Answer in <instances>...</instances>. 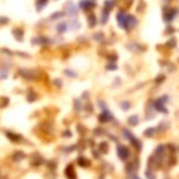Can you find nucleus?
I'll use <instances>...</instances> for the list:
<instances>
[{
  "instance_id": "f257e3e1",
  "label": "nucleus",
  "mask_w": 179,
  "mask_h": 179,
  "mask_svg": "<svg viewBox=\"0 0 179 179\" xmlns=\"http://www.w3.org/2000/svg\"><path fill=\"white\" fill-rule=\"evenodd\" d=\"M116 152H118V157L121 158L122 161H125L128 158V155H130V151L125 148L124 145H118V146H116Z\"/></svg>"
},
{
  "instance_id": "f03ea898",
  "label": "nucleus",
  "mask_w": 179,
  "mask_h": 179,
  "mask_svg": "<svg viewBox=\"0 0 179 179\" xmlns=\"http://www.w3.org/2000/svg\"><path fill=\"white\" fill-rule=\"evenodd\" d=\"M116 19H118V24L121 25L122 29L128 30V29H127V23H128V15H125L124 12H118V15H116Z\"/></svg>"
},
{
  "instance_id": "7ed1b4c3",
  "label": "nucleus",
  "mask_w": 179,
  "mask_h": 179,
  "mask_svg": "<svg viewBox=\"0 0 179 179\" xmlns=\"http://www.w3.org/2000/svg\"><path fill=\"white\" fill-rule=\"evenodd\" d=\"M64 175H66V178H67V179H76V173H75L73 166L69 164L67 167H66V170H64Z\"/></svg>"
},
{
  "instance_id": "20e7f679",
  "label": "nucleus",
  "mask_w": 179,
  "mask_h": 179,
  "mask_svg": "<svg viewBox=\"0 0 179 179\" xmlns=\"http://www.w3.org/2000/svg\"><path fill=\"white\" fill-rule=\"evenodd\" d=\"M98 119H100V122H110L112 119H114V116L110 115V112H108V110H103V114L98 116Z\"/></svg>"
},
{
  "instance_id": "39448f33",
  "label": "nucleus",
  "mask_w": 179,
  "mask_h": 179,
  "mask_svg": "<svg viewBox=\"0 0 179 179\" xmlns=\"http://www.w3.org/2000/svg\"><path fill=\"white\" fill-rule=\"evenodd\" d=\"M176 15H178V11H176V9H173V11H169V14H167V12L164 14V19H166L167 23H170V21H172V19H173Z\"/></svg>"
},
{
  "instance_id": "423d86ee",
  "label": "nucleus",
  "mask_w": 179,
  "mask_h": 179,
  "mask_svg": "<svg viewBox=\"0 0 179 179\" xmlns=\"http://www.w3.org/2000/svg\"><path fill=\"white\" fill-rule=\"evenodd\" d=\"M136 23H137V21H136V18H134V17H130V15H128V23H127V29H133L134 25H136Z\"/></svg>"
},
{
  "instance_id": "0eeeda50",
  "label": "nucleus",
  "mask_w": 179,
  "mask_h": 179,
  "mask_svg": "<svg viewBox=\"0 0 179 179\" xmlns=\"http://www.w3.org/2000/svg\"><path fill=\"white\" fill-rule=\"evenodd\" d=\"M24 158V152H15L14 157H12V160L14 161H19V160H23Z\"/></svg>"
},
{
  "instance_id": "6e6552de",
  "label": "nucleus",
  "mask_w": 179,
  "mask_h": 179,
  "mask_svg": "<svg viewBox=\"0 0 179 179\" xmlns=\"http://www.w3.org/2000/svg\"><path fill=\"white\" fill-rule=\"evenodd\" d=\"M137 122H139V118H137L136 115H133V116L128 118V124H130V125H137Z\"/></svg>"
},
{
  "instance_id": "1a4fd4ad",
  "label": "nucleus",
  "mask_w": 179,
  "mask_h": 179,
  "mask_svg": "<svg viewBox=\"0 0 179 179\" xmlns=\"http://www.w3.org/2000/svg\"><path fill=\"white\" fill-rule=\"evenodd\" d=\"M155 131H157V128H148L146 131H145V136L151 137V136H154V134H155Z\"/></svg>"
},
{
  "instance_id": "9d476101",
  "label": "nucleus",
  "mask_w": 179,
  "mask_h": 179,
  "mask_svg": "<svg viewBox=\"0 0 179 179\" xmlns=\"http://www.w3.org/2000/svg\"><path fill=\"white\" fill-rule=\"evenodd\" d=\"M78 163L81 164V166H85V167H88V166H90V161H88V160H85V158H82V157L78 160Z\"/></svg>"
},
{
  "instance_id": "9b49d317",
  "label": "nucleus",
  "mask_w": 179,
  "mask_h": 179,
  "mask_svg": "<svg viewBox=\"0 0 179 179\" xmlns=\"http://www.w3.org/2000/svg\"><path fill=\"white\" fill-rule=\"evenodd\" d=\"M6 134H8V137L11 139V140H21V137H19V136H17V134H14V133H6Z\"/></svg>"
},
{
  "instance_id": "f8f14e48",
  "label": "nucleus",
  "mask_w": 179,
  "mask_h": 179,
  "mask_svg": "<svg viewBox=\"0 0 179 179\" xmlns=\"http://www.w3.org/2000/svg\"><path fill=\"white\" fill-rule=\"evenodd\" d=\"M81 6L84 9H88V8H91L92 6V3H90V2H81Z\"/></svg>"
},
{
  "instance_id": "ddd939ff",
  "label": "nucleus",
  "mask_w": 179,
  "mask_h": 179,
  "mask_svg": "<svg viewBox=\"0 0 179 179\" xmlns=\"http://www.w3.org/2000/svg\"><path fill=\"white\" fill-rule=\"evenodd\" d=\"M88 23H90V25H91V27H92V25H94V24H96V18H94V17H92V15H91V17L88 18Z\"/></svg>"
},
{
  "instance_id": "4468645a",
  "label": "nucleus",
  "mask_w": 179,
  "mask_h": 179,
  "mask_svg": "<svg viewBox=\"0 0 179 179\" xmlns=\"http://www.w3.org/2000/svg\"><path fill=\"white\" fill-rule=\"evenodd\" d=\"M121 106H122V109H124V110H127V109L130 108V103H128V102H122Z\"/></svg>"
},
{
  "instance_id": "2eb2a0df",
  "label": "nucleus",
  "mask_w": 179,
  "mask_h": 179,
  "mask_svg": "<svg viewBox=\"0 0 179 179\" xmlns=\"http://www.w3.org/2000/svg\"><path fill=\"white\" fill-rule=\"evenodd\" d=\"M146 176H148V179H155V176H154V175H152V172H151L149 169L146 170Z\"/></svg>"
},
{
  "instance_id": "dca6fc26",
  "label": "nucleus",
  "mask_w": 179,
  "mask_h": 179,
  "mask_svg": "<svg viewBox=\"0 0 179 179\" xmlns=\"http://www.w3.org/2000/svg\"><path fill=\"white\" fill-rule=\"evenodd\" d=\"M100 149H102V152H106V151H108L109 149V146H106V145H104V142L100 145Z\"/></svg>"
},
{
  "instance_id": "f3484780",
  "label": "nucleus",
  "mask_w": 179,
  "mask_h": 179,
  "mask_svg": "<svg viewBox=\"0 0 179 179\" xmlns=\"http://www.w3.org/2000/svg\"><path fill=\"white\" fill-rule=\"evenodd\" d=\"M57 30H58V31H64V30H66V25H64V23H61V25H58V27H57Z\"/></svg>"
},
{
  "instance_id": "a211bd4d",
  "label": "nucleus",
  "mask_w": 179,
  "mask_h": 179,
  "mask_svg": "<svg viewBox=\"0 0 179 179\" xmlns=\"http://www.w3.org/2000/svg\"><path fill=\"white\" fill-rule=\"evenodd\" d=\"M66 75H69V76H76L75 72H72V70H66Z\"/></svg>"
},
{
  "instance_id": "6ab92c4d",
  "label": "nucleus",
  "mask_w": 179,
  "mask_h": 179,
  "mask_svg": "<svg viewBox=\"0 0 179 179\" xmlns=\"http://www.w3.org/2000/svg\"><path fill=\"white\" fill-rule=\"evenodd\" d=\"M108 69H110V70H115V69H116V66H115V64H109V66H108Z\"/></svg>"
},
{
  "instance_id": "aec40b11",
  "label": "nucleus",
  "mask_w": 179,
  "mask_h": 179,
  "mask_svg": "<svg viewBox=\"0 0 179 179\" xmlns=\"http://www.w3.org/2000/svg\"><path fill=\"white\" fill-rule=\"evenodd\" d=\"M102 33H97V35H96V39H97V41H100V39H102Z\"/></svg>"
},
{
  "instance_id": "412c9836",
  "label": "nucleus",
  "mask_w": 179,
  "mask_h": 179,
  "mask_svg": "<svg viewBox=\"0 0 179 179\" xmlns=\"http://www.w3.org/2000/svg\"><path fill=\"white\" fill-rule=\"evenodd\" d=\"M61 84H63V82H61V81H58V79L55 81V85H60V87H61Z\"/></svg>"
},
{
  "instance_id": "4be33fe9",
  "label": "nucleus",
  "mask_w": 179,
  "mask_h": 179,
  "mask_svg": "<svg viewBox=\"0 0 179 179\" xmlns=\"http://www.w3.org/2000/svg\"><path fill=\"white\" fill-rule=\"evenodd\" d=\"M100 179H103V178H100Z\"/></svg>"
}]
</instances>
